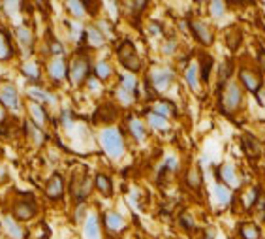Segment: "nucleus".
<instances>
[{"instance_id":"f257e3e1","label":"nucleus","mask_w":265,"mask_h":239,"mask_svg":"<svg viewBox=\"0 0 265 239\" xmlns=\"http://www.w3.org/2000/svg\"><path fill=\"white\" fill-rule=\"evenodd\" d=\"M220 104H222V111L226 115L237 113L243 106V87H241V83L231 81V79L228 83H224Z\"/></svg>"},{"instance_id":"f03ea898","label":"nucleus","mask_w":265,"mask_h":239,"mask_svg":"<svg viewBox=\"0 0 265 239\" xmlns=\"http://www.w3.org/2000/svg\"><path fill=\"white\" fill-rule=\"evenodd\" d=\"M117 56H119V60H121V64L124 66L128 72H140L141 70V58L138 55V51H136V47H134V43L132 42H123L119 45V49H117Z\"/></svg>"},{"instance_id":"7ed1b4c3","label":"nucleus","mask_w":265,"mask_h":239,"mask_svg":"<svg viewBox=\"0 0 265 239\" xmlns=\"http://www.w3.org/2000/svg\"><path fill=\"white\" fill-rule=\"evenodd\" d=\"M102 145H104V149H106V153L111 156H121L123 155V151H124V141L121 138V134L117 132V130H104L102 132Z\"/></svg>"},{"instance_id":"20e7f679","label":"nucleus","mask_w":265,"mask_h":239,"mask_svg":"<svg viewBox=\"0 0 265 239\" xmlns=\"http://www.w3.org/2000/svg\"><path fill=\"white\" fill-rule=\"evenodd\" d=\"M90 72V62L87 56H75L68 66V77L73 85H79L85 81V77Z\"/></svg>"},{"instance_id":"39448f33","label":"nucleus","mask_w":265,"mask_h":239,"mask_svg":"<svg viewBox=\"0 0 265 239\" xmlns=\"http://www.w3.org/2000/svg\"><path fill=\"white\" fill-rule=\"evenodd\" d=\"M188 27H190L192 36H194L201 45H205V47L212 45V42H214V34H212V30L209 28L207 23H203V21H199V19H190Z\"/></svg>"},{"instance_id":"423d86ee","label":"nucleus","mask_w":265,"mask_h":239,"mask_svg":"<svg viewBox=\"0 0 265 239\" xmlns=\"http://www.w3.org/2000/svg\"><path fill=\"white\" fill-rule=\"evenodd\" d=\"M239 81H241L243 89H247L248 92H254V94H258L260 89H262V77L250 68H241L239 70Z\"/></svg>"},{"instance_id":"0eeeda50","label":"nucleus","mask_w":265,"mask_h":239,"mask_svg":"<svg viewBox=\"0 0 265 239\" xmlns=\"http://www.w3.org/2000/svg\"><path fill=\"white\" fill-rule=\"evenodd\" d=\"M92 188V181L88 175H83L81 179H73L71 181V196L75 198L79 203H83V200L90 194Z\"/></svg>"},{"instance_id":"6e6552de","label":"nucleus","mask_w":265,"mask_h":239,"mask_svg":"<svg viewBox=\"0 0 265 239\" xmlns=\"http://www.w3.org/2000/svg\"><path fill=\"white\" fill-rule=\"evenodd\" d=\"M36 213H38V207L34 200H21L14 205V215L19 221H30Z\"/></svg>"},{"instance_id":"1a4fd4ad","label":"nucleus","mask_w":265,"mask_h":239,"mask_svg":"<svg viewBox=\"0 0 265 239\" xmlns=\"http://www.w3.org/2000/svg\"><path fill=\"white\" fill-rule=\"evenodd\" d=\"M218 179H220V183L230 186V188H237L239 184H241V181H239L237 177V171H235V168L231 164H222L218 168Z\"/></svg>"},{"instance_id":"9d476101","label":"nucleus","mask_w":265,"mask_h":239,"mask_svg":"<svg viewBox=\"0 0 265 239\" xmlns=\"http://www.w3.org/2000/svg\"><path fill=\"white\" fill-rule=\"evenodd\" d=\"M173 81V74L166 68H162V70H154L151 74V83L156 91H166L169 85Z\"/></svg>"},{"instance_id":"9b49d317","label":"nucleus","mask_w":265,"mask_h":239,"mask_svg":"<svg viewBox=\"0 0 265 239\" xmlns=\"http://www.w3.org/2000/svg\"><path fill=\"white\" fill-rule=\"evenodd\" d=\"M45 194L51 198V200L62 198V194H64V179H62L58 173H55V175L47 181V184H45Z\"/></svg>"},{"instance_id":"f8f14e48","label":"nucleus","mask_w":265,"mask_h":239,"mask_svg":"<svg viewBox=\"0 0 265 239\" xmlns=\"http://www.w3.org/2000/svg\"><path fill=\"white\" fill-rule=\"evenodd\" d=\"M239 238L241 239H262V228L256 224V222H241L237 228Z\"/></svg>"},{"instance_id":"ddd939ff","label":"nucleus","mask_w":265,"mask_h":239,"mask_svg":"<svg viewBox=\"0 0 265 239\" xmlns=\"http://www.w3.org/2000/svg\"><path fill=\"white\" fill-rule=\"evenodd\" d=\"M184 79H186V85L197 92L199 91V87H201V75H199V66L192 62V64H188V68L184 72Z\"/></svg>"},{"instance_id":"4468645a","label":"nucleus","mask_w":265,"mask_h":239,"mask_svg":"<svg viewBox=\"0 0 265 239\" xmlns=\"http://www.w3.org/2000/svg\"><path fill=\"white\" fill-rule=\"evenodd\" d=\"M0 100L8 108H17V91L14 89V85L6 83L0 87Z\"/></svg>"},{"instance_id":"2eb2a0df","label":"nucleus","mask_w":265,"mask_h":239,"mask_svg":"<svg viewBox=\"0 0 265 239\" xmlns=\"http://www.w3.org/2000/svg\"><path fill=\"white\" fill-rule=\"evenodd\" d=\"M212 64H214V62H212V56L211 55H207V53H201V55H199L197 66H199V75H201V81H203V83H209Z\"/></svg>"},{"instance_id":"dca6fc26","label":"nucleus","mask_w":265,"mask_h":239,"mask_svg":"<svg viewBox=\"0 0 265 239\" xmlns=\"http://www.w3.org/2000/svg\"><path fill=\"white\" fill-rule=\"evenodd\" d=\"M258 198H260V192H258V188H248L247 192H243L239 200H241V203H243V209H247V211H250L256 207V202H258Z\"/></svg>"},{"instance_id":"f3484780","label":"nucleus","mask_w":265,"mask_h":239,"mask_svg":"<svg viewBox=\"0 0 265 239\" xmlns=\"http://www.w3.org/2000/svg\"><path fill=\"white\" fill-rule=\"evenodd\" d=\"M94 186L98 188V192H100V194H104V196H111L113 184H111V179H109L106 173H98L96 179H94Z\"/></svg>"},{"instance_id":"a211bd4d","label":"nucleus","mask_w":265,"mask_h":239,"mask_svg":"<svg viewBox=\"0 0 265 239\" xmlns=\"http://www.w3.org/2000/svg\"><path fill=\"white\" fill-rule=\"evenodd\" d=\"M186 184L190 190H199L201 184H203V177H201V171L199 168H190L186 173Z\"/></svg>"},{"instance_id":"6ab92c4d","label":"nucleus","mask_w":265,"mask_h":239,"mask_svg":"<svg viewBox=\"0 0 265 239\" xmlns=\"http://www.w3.org/2000/svg\"><path fill=\"white\" fill-rule=\"evenodd\" d=\"M243 149H245V153L252 158H258L260 153H262V147H260V143L254 140L252 136H243Z\"/></svg>"},{"instance_id":"aec40b11","label":"nucleus","mask_w":265,"mask_h":239,"mask_svg":"<svg viewBox=\"0 0 265 239\" xmlns=\"http://www.w3.org/2000/svg\"><path fill=\"white\" fill-rule=\"evenodd\" d=\"M49 74L53 75V79H56V81H60L64 75H68V68H66L64 60L62 58H55L51 62V66H49Z\"/></svg>"},{"instance_id":"412c9836","label":"nucleus","mask_w":265,"mask_h":239,"mask_svg":"<svg viewBox=\"0 0 265 239\" xmlns=\"http://www.w3.org/2000/svg\"><path fill=\"white\" fill-rule=\"evenodd\" d=\"M106 226L111 230V232H119L124 228V219L119 215V213H106Z\"/></svg>"},{"instance_id":"4be33fe9","label":"nucleus","mask_w":265,"mask_h":239,"mask_svg":"<svg viewBox=\"0 0 265 239\" xmlns=\"http://www.w3.org/2000/svg\"><path fill=\"white\" fill-rule=\"evenodd\" d=\"M214 194H216L218 203H222V205H228V203L231 202V198H233L231 188H230V186H226V184H222V183H218L216 186H214Z\"/></svg>"},{"instance_id":"5701e85b","label":"nucleus","mask_w":265,"mask_h":239,"mask_svg":"<svg viewBox=\"0 0 265 239\" xmlns=\"http://www.w3.org/2000/svg\"><path fill=\"white\" fill-rule=\"evenodd\" d=\"M85 36H87V42L90 43L92 47H100V45H104V34L94 27H88L87 28V32H85Z\"/></svg>"},{"instance_id":"b1692460","label":"nucleus","mask_w":265,"mask_h":239,"mask_svg":"<svg viewBox=\"0 0 265 239\" xmlns=\"http://www.w3.org/2000/svg\"><path fill=\"white\" fill-rule=\"evenodd\" d=\"M231 74H233V60H231V58H226L222 64H220V70H218L220 83H228L230 77H231Z\"/></svg>"},{"instance_id":"393cba45","label":"nucleus","mask_w":265,"mask_h":239,"mask_svg":"<svg viewBox=\"0 0 265 239\" xmlns=\"http://www.w3.org/2000/svg\"><path fill=\"white\" fill-rule=\"evenodd\" d=\"M130 132H132V136L138 141H143L145 136H147V130H145V127H143V123H141L140 119H130Z\"/></svg>"},{"instance_id":"a878e982","label":"nucleus","mask_w":265,"mask_h":239,"mask_svg":"<svg viewBox=\"0 0 265 239\" xmlns=\"http://www.w3.org/2000/svg\"><path fill=\"white\" fill-rule=\"evenodd\" d=\"M153 113H158V115H162V117H166L168 119L169 115H173L175 113V108H173V104L171 102H156L153 106Z\"/></svg>"},{"instance_id":"bb28decb","label":"nucleus","mask_w":265,"mask_h":239,"mask_svg":"<svg viewBox=\"0 0 265 239\" xmlns=\"http://www.w3.org/2000/svg\"><path fill=\"white\" fill-rule=\"evenodd\" d=\"M147 119H149V125L156 130H166L168 128V119L166 117H162V115H158V113H149L147 115Z\"/></svg>"},{"instance_id":"cd10ccee","label":"nucleus","mask_w":265,"mask_h":239,"mask_svg":"<svg viewBox=\"0 0 265 239\" xmlns=\"http://www.w3.org/2000/svg\"><path fill=\"white\" fill-rule=\"evenodd\" d=\"M85 234H87V239H98V219L94 215H90V217L87 219Z\"/></svg>"},{"instance_id":"c85d7f7f","label":"nucleus","mask_w":265,"mask_h":239,"mask_svg":"<svg viewBox=\"0 0 265 239\" xmlns=\"http://www.w3.org/2000/svg\"><path fill=\"white\" fill-rule=\"evenodd\" d=\"M4 228L8 230V234H10L14 239H23V238H25V232H23L19 226L15 224L12 219H4Z\"/></svg>"},{"instance_id":"c756f323","label":"nucleus","mask_w":265,"mask_h":239,"mask_svg":"<svg viewBox=\"0 0 265 239\" xmlns=\"http://www.w3.org/2000/svg\"><path fill=\"white\" fill-rule=\"evenodd\" d=\"M226 12V2L224 0H211L209 2V14L214 17V19H220Z\"/></svg>"},{"instance_id":"7c9ffc66","label":"nucleus","mask_w":265,"mask_h":239,"mask_svg":"<svg viewBox=\"0 0 265 239\" xmlns=\"http://www.w3.org/2000/svg\"><path fill=\"white\" fill-rule=\"evenodd\" d=\"M241 38H243L241 30H239V28H233V30L228 34V38H226V42H228V47H230L231 51L239 49V45H241Z\"/></svg>"},{"instance_id":"2f4dec72","label":"nucleus","mask_w":265,"mask_h":239,"mask_svg":"<svg viewBox=\"0 0 265 239\" xmlns=\"http://www.w3.org/2000/svg\"><path fill=\"white\" fill-rule=\"evenodd\" d=\"M66 8H68V12L71 15H75V17H83L85 15V8L83 4H81V0H66Z\"/></svg>"},{"instance_id":"473e14b6","label":"nucleus","mask_w":265,"mask_h":239,"mask_svg":"<svg viewBox=\"0 0 265 239\" xmlns=\"http://www.w3.org/2000/svg\"><path fill=\"white\" fill-rule=\"evenodd\" d=\"M179 222H181L182 228H186L188 232L195 230V219L192 215H188V213H182L181 217H179Z\"/></svg>"},{"instance_id":"72a5a7b5","label":"nucleus","mask_w":265,"mask_h":239,"mask_svg":"<svg viewBox=\"0 0 265 239\" xmlns=\"http://www.w3.org/2000/svg\"><path fill=\"white\" fill-rule=\"evenodd\" d=\"M96 75L100 79H107L111 75V66L107 62H98L96 66Z\"/></svg>"},{"instance_id":"f704fd0d","label":"nucleus","mask_w":265,"mask_h":239,"mask_svg":"<svg viewBox=\"0 0 265 239\" xmlns=\"http://www.w3.org/2000/svg\"><path fill=\"white\" fill-rule=\"evenodd\" d=\"M30 111H32V117L36 119V123H38V125H43V123H45V113H43L42 106L32 104V106H30Z\"/></svg>"},{"instance_id":"c9c22d12","label":"nucleus","mask_w":265,"mask_h":239,"mask_svg":"<svg viewBox=\"0 0 265 239\" xmlns=\"http://www.w3.org/2000/svg\"><path fill=\"white\" fill-rule=\"evenodd\" d=\"M27 130L30 132V134H32V138L36 140V143H42V141H43V134L40 132V130H38V127H34L32 123H27Z\"/></svg>"},{"instance_id":"e433bc0d","label":"nucleus","mask_w":265,"mask_h":239,"mask_svg":"<svg viewBox=\"0 0 265 239\" xmlns=\"http://www.w3.org/2000/svg\"><path fill=\"white\" fill-rule=\"evenodd\" d=\"M123 89L134 92V91H136V79H134L132 75H124V77H123Z\"/></svg>"},{"instance_id":"4c0bfd02","label":"nucleus","mask_w":265,"mask_h":239,"mask_svg":"<svg viewBox=\"0 0 265 239\" xmlns=\"http://www.w3.org/2000/svg\"><path fill=\"white\" fill-rule=\"evenodd\" d=\"M25 74H27L28 77H32V79H38V77H40V70H38V66H34V64H27V66H25Z\"/></svg>"},{"instance_id":"58836bf2","label":"nucleus","mask_w":265,"mask_h":239,"mask_svg":"<svg viewBox=\"0 0 265 239\" xmlns=\"http://www.w3.org/2000/svg\"><path fill=\"white\" fill-rule=\"evenodd\" d=\"M30 96H34V98L40 100V102H47L49 100V94L43 92V91H38V89H30Z\"/></svg>"},{"instance_id":"ea45409f","label":"nucleus","mask_w":265,"mask_h":239,"mask_svg":"<svg viewBox=\"0 0 265 239\" xmlns=\"http://www.w3.org/2000/svg\"><path fill=\"white\" fill-rule=\"evenodd\" d=\"M177 168H179L177 158H175V156H169L168 160H166V164H164V169H177Z\"/></svg>"},{"instance_id":"a19ab883","label":"nucleus","mask_w":265,"mask_h":239,"mask_svg":"<svg viewBox=\"0 0 265 239\" xmlns=\"http://www.w3.org/2000/svg\"><path fill=\"white\" fill-rule=\"evenodd\" d=\"M19 38L25 42V45H30V34H28V30L21 28V30H19Z\"/></svg>"},{"instance_id":"79ce46f5","label":"nucleus","mask_w":265,"mask_h":239,"mask_svg":"<svg viewBox=\"0 0 265 239\" xmlns=\"http://www.w3.org/2000/svg\"><path fill=\"white\" fill-rule=\"evenodd\" d=\"M258 64L265 72V49H260V53H258Z\"/></svg>"},{"instance_id":"37998d69","label":"nucleus","mask_w":265,"mask_h":239,"mask_svg":"<svg viewBox=\"0 0 265 239\" xmlns=\"http://www.w3.org/2000/svg\"><path fill=\"white\" fill-rule=\"evenodd\" d=\"M145 4H147V0H134V12H141L145 8Z\"/></svg>"},{"instance_id":"c03bdc74","label":"nucleus","mask_w":265,"mask_h":239,"mask_svg":"<svg viewBox=\"0 0 265 239\" xmlns=\"http://www.w3.org/2000/svg\"><path fill=\"white\" fill-rule=\"evenodd\" d=\"M85 215V205L83 203H79V207H77V213H75V219L77 221H81V217Z\"/></svg>"},{"instance_id":"a18cd8bd","label":"nucleus","mask_w":265,"mask_h":239,"mask_svg":"<svg viewBox=\"0 0 265 239\" xmlns=\"http://www.w3.org/2000/svg\"><path fill=\"white\" fill-rule=\"evenodd\" d=\"M203 239H216L214 230H207V232H205V236H203Z\"/></svg>"},{"instance_id":"49530a36","label":"nucleus","mask_w":265,"mask_h":239,"mask_svg":"<svg viewBox=\"0 0 265 239\" xmlns=\"http://www.w3.org/2000/svg\"><path fill=\"white\" fill-rule=\"evenodd\" d=\"M85 2H90V0H85Z\"/></svg>"},{"instance_id":"de8ad7c7","label":"nucleus","mask_w":265,"mask_h":239,"mask_svg":"<svg viewBox=\"0 0 265 239\" xmlns=\"http://www.w3.org/2000/svg\"><path fill=\"white\" fill-rule=\"evenodd\" d=\"M197 2H203V0H197Z\"/></svg>"},{"instance_id":"09e8293b","label":"nucleus","mask_w":265,"mask_h":239,"mask_svg":"<svg viewBox=\"0 0 265 239\" xmlns=\"http://www.w3.org/2000/svg\"><path fill=\"white\" fill-rule=\"evenodd\" d=\"M264 2H265V0H264Z\"/></svg>"}]
</instances>
